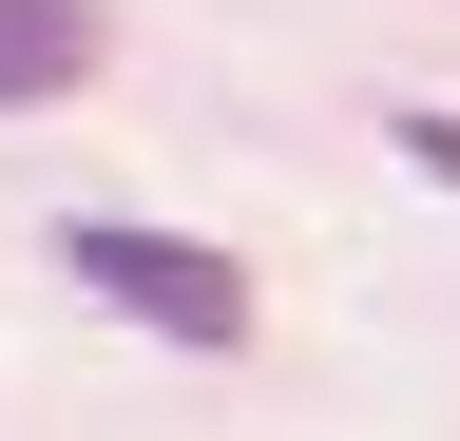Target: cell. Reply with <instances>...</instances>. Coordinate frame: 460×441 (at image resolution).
<instances>
[{"instance_id":"obj_1","label":"cell","mask_w":460,"mask_h":441,"mask_svg":"<svg viewBox=\"0 0 460 441\" xmlns=\"http://www.w3.org/2000/svg\"><path fill=\"white\" fill-rule=\"evenodd\" d=\"M58 269H77L115 326H154V346H250V269L192 250V231H154V211H77Z\"/></svg>"},{"instance_id":"obj_2","label":"cell","mask_w":460,"mask_h":441,"mask_svg":"<svg viewBox=\"0 0 460 441\" xmlns=\"http://www.w3.org/2000/svg\"><path fill=\"white\" fill-rule=\"evenodd\" d=\"M77 77H96V0H0V116L77 96Z\"/></svg>"},{"instance_id":"obj_3","label":"cell","mask_w":460,"mask_h":441,"mask_svg":"<svg viewBox=\"0 0 460 441\" xmlns=\"http://www.w3.org/2000/svg\"><path fill=\"white\" fill-rule=\"evenodd\" d=\"M402 154H422V173H441V192H460V116H402Z\"/></svg>"}]
</instances>
